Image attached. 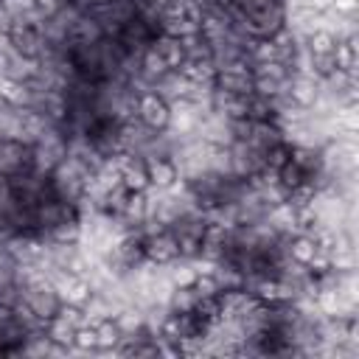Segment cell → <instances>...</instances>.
Masks as SVG:
<instances>
[{
  "label": "cell",
  "mask_w": 359,
  "mask_h": 359,
  "mask_svg": "<svg viewBox=\"0 0 359 359\" xmlns=\"http://www.w3.org/2000/svg\"><path fill=\"white\" fill-rule=\"evenodd\" d=\"M20 300L45 323L53 320L62 309V297H59V292L53 289L50 280H36V283L20 286Z\"/></svg>",
  "instance_id": "2"
},
{
  "label": "cell",
  "mask_w": 359,
  "mask_h": 359,
  "mask_svg": "<svg viewBox=\"0 0 359 359\" xmlns=\"http://www.w3.org/2000/svg\"><path fill=\"white\" fill-rule=\"evenodd\" d=\"M135 115H137V121H140L143 126H149V129H154V132H165L168 123H171V104H168L160 93L146 90V93L137 95V109H135Z\"/></svg>",
  "instance_id": "3"
},
{
  "label": "cell",
  "mask_w": 359,
  "mask_h": 359,
  "mask_svg": "<svg viewBox=\"0 0 359 359\" xmlns=\"http://www.w3.org/2000/svg\"><path fill=\"white\" fill-rule=\"evenodd\" d=\"M331 11H337V14H353L356 11V0H331Z\"/></svg>",
  "instance_id": "16"
},
{
  "label": "cell",
  "mask_w": 359,
  "mask_h": 359,
  "mask_svg": "<svg viewBox=\"0 0 359 359\" xmlns=\"http://www.w3.org/2000/svg\"><path fill=\"white\" fill-rule=\"evenodd\" d=\"M146 174H149V188H157V191H168L180 180L177 163L171 157H149Z\"/></svg>",
  "instance_id": "6"
},
{
  "label": "cell",
  "mask_w": 359,
  "mask_h": 359,
  "mask_svg": "<svg viewBox=\"0 0 359 359\" xmlns=\"http://www.w3.org/2000/svg\"><path fill=\"white\" fill-rule=\"evenodd\" d=\"M337 42H339V39H337L328 28H317V31H311V34L303 39V45H306L309 53H334Z\"/></svg>",
  "instance_id": "13"
},
{
  "label": "cell",
  "mask_w": 359,
  "mask_h": 359,
  "mask_svg": "<svg viewBox=\"0 0 359 359\" xmlns=\"http://www.w3.org/2000/svg\"><path fill=\"white\" fill-rule=\"evenodd\" d=\"M0 353H6V339H3V331H0Z\"/></svg>",
  "instance_id": "18"
},
{
  "label": "cell",
  "mask_w": 359,
  "mask_h": 359,
  "mask_svg": "<svg viewBox=\"0 0 359 359\" xmlns=\"http://www.w3.org/2000/svg\"><path fill=\"white\" fill-rule=\"evenodd\" d=\"M317 252V238L309 236V233H292L286 236V258H292L294 264H303L309 266V261L314 258Z\"/></svg>",
  "instance_id": "9"
},
{
  "label": "cell",
  "mask_w": 359,
  "mask_h": 359,
  "mask_svg": "<svg viewBox=\"0 0 359 359\" xmlns=\"http://www.w3.org/2000/svg\"><path fill=\"white\" fill-rule=\"evenodd\" d=\"M95 337H98V353H115V348L123 339V331L118 328L115 317H104L95 323Z\"/></svg>",
  "instance_id": "10"
},
{
  "label": "cell",
  "mask_w": 359,
  "mask_h": 359,
  "mask_svg": "<svg viewBox=\"0 0 359 359\" xmlns=\"http://www.w3.org/2000/svg\"><path fill=\"white\" fill-rule=\"evenodd\" d=\"M143 255H146V261H151V264H157V266H165V264H171V261L180 258L177 238H174L165 227L157 230V233H149V236L143 238Z\"/></svg>",
  "instance_id": "4"
},
{
  "label": "cell",
  "mask_w": 359,
  "mask_h": 359,
  "mask_svg": "<svg viewBox=\"0 0 359 359\" xmlns=\"http://www.w3.org/2000/svg\"><path fill=\"white\" fill-rule=\"evenodd\" d=\"M76 328L70 320H65L62 314H56L53 320H48V337L56 342V345H65V348H73V337H76Z\"/></svg>",
  "instance_id": "12"
},
{
  "label": "cell",
  "mask_w": 359,
  "mask_h": 359,
  "mask_svg": "<svg viewBox=\"0 0 359 359\" xmlns=\"http://www.w3.org/2000/svg\"><path fill=\"white\" fill-rule=\"evenodd\" d=\"M247 34L255 39H272L280 28H286V8L280 0H266L261 6H255L247 17H244Z\"/></svg>",
  "instance_id": "1"
},
{
  "label": "cell",
  "mask_w": 359,
  "mask_h": 359,
  "mask_svg": "<svg viewBox=\"0 0 359 359\" xmlns=\"http://www.w3.org/2000/svg\"><path fill=\"white\" fill-rule=\"evenodd\" d=\"M0 140H6V115H3V104H0Z\"/></svg>",
  "instance_id": "17"
},
{
  "label": "cell",
  "mask_w": 359,
  "mask_h": 359,
  "mask_svg": "<svg viewBox=\"0 0 359 359\" xmlns=\"http://www.w3.org/2000/svg\"><path fill=\"white\" fill-rule=\"evenodd\" d=\"M334 62H337V70H345L351 76H356V34L348 36V39H339L337 48H334Z\"/></svg>",
  "instance_id": "11"
},
{
  "label": "cell",
  "mask_w": 359,
  "mask_h": 359,
  "mask_svg": "<svg viewBox=\"0 0 359 359\" xmlns=\"http://www.w3.org/2000/svg\"><path fill=\"white\" fill-rule=\"evenodd\" d=\"M31 101H34L31 81H17L8 76H0V104L14 107V109H28Z\"/></svg>",
  "instance_id": "7"
},
{
  "label": "cell",
  "mask_w": 359,
  "mask_h": 359,
  "mask_svg": "<svg viewBox=\"0 0 359 359\" xmlns=\"http://www.w3.org/2000/svg\"><path fill=\"white\" fill-rule=\"evenodd\" d=\"M8 42H11V50L20 53V56H25V59H39L42 50H45L42 31L34 28V25H25V22H14L11 25Z\"/></svg>",
  "instance_id": "5"
},
{
  "label": "cell",
  "mask_w": 359,
  "mask_h": 359,
  "mask_svg": "<svg viewBox=\"0 0 359 359\" xmlns=\"http://www.w3.org/2000/svg\"><path fill=\"white\" fill-rule=\"evenodd\" d=\"M149 45H151V48H154V53L165 62V67H168V70H180V67L185 65V48H182V39L168 36V34H157Z\"/></svg>",
  "instance_id": "8"
},
{
  "label": "cell",
  "mask_w": 359,
  "mask_h": 359,
  "mask_svg": "<svg viewBox=\"0 0 359 359\" xmlns=\"http://www.w3.org/2000/svg\"><path fill=\"white\" fill-rule=\"evenodd\" d=\"M50 241H59V244H79L81 241V219H67V222H59L50 233H48Z\"/></svg>",
  "instance_id": "14"
},
{
  "label": "cell",
  "mask_w": 359,
  "mask_h": 359,
  "mask_svg": "<svg viewBox=\"0 0 359 359\" xmlns=\"http://www.w3.org/2000/svg\"><path fill=\"white\" fill-rule=\"evenodd\" d=\"M73 348H76V353H98V337H95V325L93 323H84V325L76 328Z\"/></svg>",
  "instance_id": "15"
}]
</instances>
